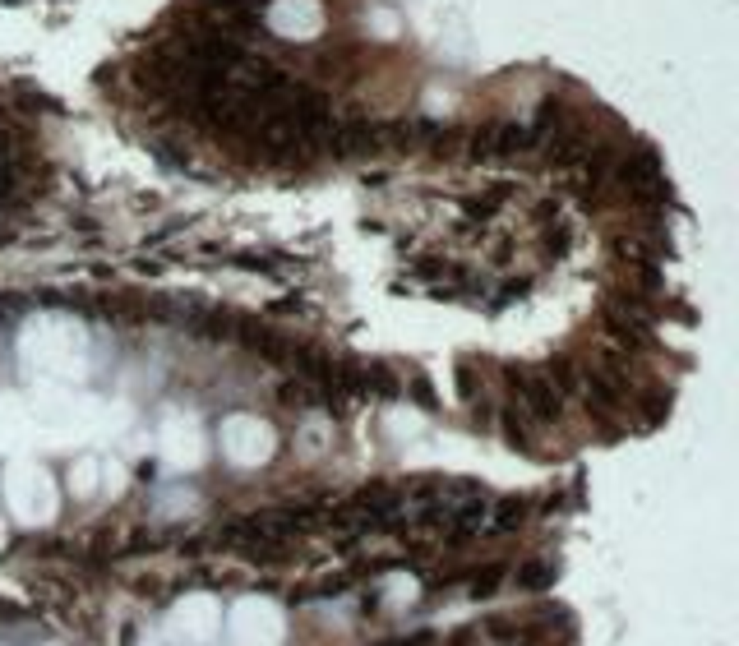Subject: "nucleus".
Segmentation results:
<instances>
[{
	"label": "nucleus",
	"instance_id": "1",
	"mask_svg": "<svg viewBox=\"0 0 739 646\" xmlns=\"http://www.w3.org/2000/svg\"><path fill=\"white\" fill-rule=\"evenodd\" d=\"M5 508L19 526H46L61 508V494H56V476L46 466H32V461H14L5 466Z\"/></svg>",
	"mask_w": 739,
	"mask_h": 646
},
{
	"label": "nucleus",
	"instance_id": "2",
	"mask_svg": "<svg viewBox=\"0 0 739 646\" xmlns=\"http://www.w3.org/2000/svg\"><path fill=\"white\" fill-rule=\"evenodd\" d=\"M217 448H222V461H227V466H236V471H254V466H263V461L277 452V430L268 425V420H259V415L236 411V415L222 420V430H217Z\"/></svg>",
	"mask_w": 739,
	"mask_h": 646
},
{
	"label": "nucleus",
	"instance_id": "3",
	"mask_svg": "<svg viewBox=\"0 0 739 646\" xmlns=\"http://www.w3.org/2000/svg\"><path fill=\"white\" fill-rule=\"evenodd\" d=\"M222 628V605L208 591H190L162 614V637L171 646H208Z\"/></svg>",
	"mask_w": 739,
	"mask_h": 646
},
{
	"label": "nucleus",
	"instance_id": "4",
	"mask_svg": "<svg viewBox=\"0 0 739 646\" xmlns=\"http://www.w3.org/2000/svg\"><path fill=\"white\" fill-rule=\"evenodd\" d=\"M231 646H277L287 637V614L268 596H241L227 609Z\"/></svg>",
	"mask_w": 739,
	"mask_h": 646
},
{
	"label": "nucleus",
	"instance_id": "5",
	"mask_svg": "<svg viewBox=\"0 0 739 646\" xmlns=\"http://www.w3.org/2000/svg\"><path fill=\"white\" fill-rule=\"evenodd\" d=\"M157 457L167 461L171 471H194L203 457V434L194 425V415L167 411L162 415V430H157Z\"/></svg>",
	"mask_w": 739,
	"mask_h": 646
},
{
	"label": "nucleus",
	"instance_id": "6",
	"mask_svg": "<svg viewBox=\"0 0 739 646\" xmlns=\"http://www.w3.org/2000/svg\"><path fill=\"white\" fill-rule=\"evenodd\" d=\"M268 28L277 37H314L323 28V10L314 0H277L268 10Z\"/></svg>",
	"mask_w": 739,
	"mask_h": 646
},
{
	"label": "nucleus",
	"instance_id": "7",
	"mask_svg": "<svg viewBox=\"0 0 739 646\" xmlns=\"http://www.w3.org/2000/svg\"><path fill=\"white\" fill-rule=\"evenodd\" d=\"M97 485H102V466H97L92 457H79L74 466L65 471V490L74 494V499H92Z\"/></svg>",
	"mask_w": 739,
	"mask_h": 646
},
{
	"label": "nucleus",
	"instance_id": "8",
	"mask_svg": "<svg viewBox=\"0 0 739 646\" xmlns=\"http://www.w3.org/2000/svg\"><path fill=\"white\" fill-rule=\"evenodd\" d=\"M518 577H523V586H545L550 582V568H545V563H532V568H523Z\"/></svg>",
	"mask_w": 739,
	"mask_h": 646
}]
</instances>
